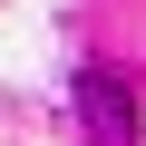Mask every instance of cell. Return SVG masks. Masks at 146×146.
<instances>
[{"instance_id": "1", "label": "cell", "mask_w": 146, "mask_h": 146, "mask_svg": "<svg viewBox=\"0 0 146 146\" xmlns=\"http://www.w3.org/2000/svg\"><path fill=\"white\" fill-rule=\"evenodd\" d=\"M78 127L98 146H136V88L117 68H78Z\"/></svg>"}]
</instances>
